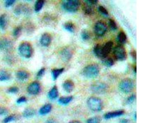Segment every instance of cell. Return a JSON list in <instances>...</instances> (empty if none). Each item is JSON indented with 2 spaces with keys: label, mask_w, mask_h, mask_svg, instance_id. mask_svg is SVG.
<instances>
[{
  "label": "cell",
  "mask_w": 165,
  "mask_h": 123,
  "mask_svg": "<svg viewBox=\"0 0 165 123\" xmlns=\"http://www.w3.org/2000/svg\"><path fill=\"white\" fill-rule=\"evenodd\" d=\"M16 115L14 114H11L9 115V116L6 117L3 120V123H8L15 120L16 119Z\"/></svg>",
  "instance_id": "32"
},
{
  "label": "cell",
  "mask_w": 165,
  "mask_h": 123,
  "mask_svg": "<svg viewBox=\"0 0 165 123\" xmlns=\"http://www.w3.org/2000/svg\"><path fill=\"white\" fill-rule=\"evenodd\" d=\"M108 85L103 82H97L91 85V90L92 92L96 94H102L108 90Z\"/></svg>",
  "instance_id": "6"
},
{
  "label": "cell",
  "mask_w": 165,
  "mask_h": 123,
  "mask_svg": "<svg viewBox=\"0 0 165 123\" xmlns=\"http://www.w3.org/2000/svg\"><path fill=\"white\" fill-rule=\"evenodd\" d=\"M64 89L67 93H71L74 88V84L71 80H66L63 84Z\"/></svg>",
  "instance_id": "17"
},
{
  "label": "cell",
  "mask_w": 165,
  "mask_h": 123,
  "mask_svg": "<svg viewBox=\"0 0 165 123\" xmlns=\"http://www.w3.org/2000/svg\"><path fill=\"white\" fill-rule=\"evenodd\" d=\"M13 42L8 38H3L0 40V49L4 51H9L13 47Z\"/></svg>",
  "instance_id": "11"
},
{
  "label": "cell",
  "mask_w": 165,
  "mask_h": 123,
  "mask_svg": "<svg viewBox=\"0 0 165 123\" xmlns=\"http://www.w3.org/2000/svg\"><path fill=\"white\" fill-rule=\"evenodd\" d=\"M64 28L67 31L70 32V33L74 32L75 29V26L74 24L70 21L65 23L64 24Z\"/></svg>",
  "instance_id": "24"
},
{
  "label": "cell",
  "mask_w": 165,
  "mask_h": 123,
  "mask_svg": "<svg viewBox=\"0 0 165 123\" xmlns=\"http://www.w3.org/2000/svg\"><path fill=\"white\" fill-rule=\"evenodd\" d=\"M29 74L25 70H20L16 73V77L20 81H25L29 77Z\"/></svg>",
  "instance_id": "18"
},
{
  "label": "cell",
  "mask_w": 165,
  "mask_h": 123,
  "mask_svg": "<svg viewBox=\"0 0 165 123\" xmlns=\"http://www.w3.org/2000/svg\"><path fill=\"white\" fill-rule=\"evenodd\" d=\"M136 70H137L136 66L134 68V71L136 73Z\"/></svg>",
  "instance_id": "47"
},
{
  "label": "cell",
  "mask_w": 165,
  "mask_h": 123,
  "mask_svg": "<svg viewBox=\"0 0 165 123\" xmlns=\"http://www.w3.org/2000/svg\"><path fill=\"white\" fill-rule=\"evenodd\" d=\"M28 92L32 95H37L41 91V85L37 81L31 83L28 87Z\"/></svg>",
  "instance_id": "10"
},
{
  "label": "cell",
  "mask_w": 165,
  "mask_h": 123,
  "mask_svg": "<svg viewBox=\"0 0 165 123\" xmlns=\"http://www.w3.org/2000/svg\"><path fill=\"white\" fill-rule=\"evenodd\" d=\"M46 123H56L55 121L53 119H48L46 122Z\"/></svg>",
  "instance_id": "45"
},
{
  "label": "cell",
  "mask_w": 165,
  "mask_h": 123,
  "mask_svg": "<svg viewBox=\"0 0 165 123\" xmlns=\"http://www.w3.org/2000/svg\"><path fill=\"white\" fill-rule=\"evenodd\" d=\"M99 11L101 14L105 16H108L109 15L108 11L104 8V7L102 6H100L98 8Z\"/></svg>",
  "instance_id": "35"
},
{
  "label": "cell",
  "mask_w": 165,
  "mask_h": 123,
  "mask_svg": "<svg viewBox=\"0 0 165 123\" xmlns=\"http://www.w3.org/2000/svg\"><path fill=\"white\" fill-rule=\"evenodd\" d=\"M36 114V111L32 107H27L23 112L24 117L25 118H31L34 116Z\"/></svg>",
  "instance_id": "20"
},
{
  "label": "cell",
  "mask_w": 165,
  "mask_h": 123,
  "mask_svg": "<svg viewBox=\"0 0 165 123\" xmlns=\"http://www.w3.org/2000/svg\"><path fill=\"white\" fill-rule=\"evenodd\" d=\"M131 56L132 58H133L134 59H135V60H136V52L135 50H132V51H131Z\"/></svg>",
  "instance_id": "43"
},
{
  "label": "cell",
  "mask_w": 165,
  "mask_h": 123,
  "mask_svg": "<svg viewBox=\"0 0 165 123\" xmlns=\"http://www.w3.org/2000/svg\"><path fill=\"white\" fill-rule=\"evenodd\" d=\"M20 54L24 58H28L32 56V48L30 44L27 42H24L20 44L18 48Z\"/></svg>",
  "instance_id": "5"
},
{
  "label": "cell",
  "mask_w": 165,
  "mask_h": 123,
  "mask_svg": "<svg viewBox=\"0 0 165 123\" xmlns=\"http://www.w3.org/2000/svg\"><path fill=\"white\" fill-rule=\"evenodd\" d=\"M100 121L99 118L95 117L88 119L87 121V123H99Z\"/></svg>",
  "instance_id": "36"
},
{
  "label": "cell",
  "mask_w": 165,
  "mask_h": 123,
  "mask_svg": "<svg viewBox=\"0 0 165 123\" xmlns=\"http://www.w3.org/2000/svg\"><path fill=\"white\" fill-rule=\"evenodd\" d=\"M98 2L97 1H85L84 6V10L85 14L87 15H91L93 13L94 11V5H96Z\"/></svg>",
  "instance_id": "9"
},
{
  "label": "cell",
  "mask_w": 165,
  "mask_h": 123,
  "mask_svg": "<svg viewBox=\"0 0 165 123\" xmlns=\"http://www.w3.org/2000/svg\"><path fill=\"white\" fill-rule=\"evenodd\" d=\"M73 96H69L66 97H61L59 99V103L62 105H67L69 103L73 100Z\"/></svg>",
  "instance_id": "27"
},
{
  "label": "cell",
  "mask_w": 165,
  "mask_h": 123,
  "mask_svg": "<svg viewBox=\"0 0 165 123\" xmlns=\"http://www.w3.org/2000/svg\"><path fill=\"white\" fill-rule=\"evenodd\" d=\"M118 39L119 42L121 44L126 43L127 42V38L124 32L121 31L119 33L118 36Z\"/></svg>",
  "instance_id": "28"
},
{
  "label": "cell",
  "mask_w": 165,
  "mask_h": 123,
  "mask_svg": "<svg viewBox=\"0 0 165 123\" xmlns=\"http://www.w3.org/2000/svg\"><path fill=\"white\" fill-rule=\"evenodd\" d=\"M45 69L44 68H42L40 70H39L37 73V77L38 78H41L43 77L44 75L45 72Z\"/></svg>",
  "instance_id": "39"
},
{
  "label": "cell",
  "mask_w": 165,
  "mask_h": 123,
  "mask_svg": "<svg viewBox=\"0 0 165 123\" xmlns=\"http://www.w3.org/2000/svg\"><path fill=\"white\" fill-rule=\"evenodd\" d=\"M134 82L131 78H125L120 83L119 88L121 92L125 93H129L132 92L134 88Z\"/></svg>",
  "instance_id": "4"
},
{
  "label": "cell",
  "mask_w": 165,
  "mask_h": 123,
  "mask_svg": "<svg viewBox=\"0 0 165 123\" xmlns=\"http://www.w3.org/2000/svg\"><path fill=\"white\" fill-rule=\"evenodd\" d=\"M10 74L6 70L0 69V81H8L10 79Z\"/></svg>",
  "instance_id": "23"
},
{
  "label": "cell",
  "mask_w": 165,
  "mask_h": 123,
  "mask_svg": "<svg viewBox=\"0 0 165 123\" xmlns=\"http://www.w3.org/2000/svg\"><path fill=\"white\" fill-rule=\"evenodd\" d=\"M136 99V96L135 95H132L128 98L126 103L127 104H131L135 101Z\"/></svg>",
  "instance_id": "41"
},
{
  "label": "cell",
  "mask_w": 165,
  "mask_h": 123,
  "mask_svg": "<svg viewBox=\"0 0 165 123\" xmlns=\"http://www.w3.org/2000/svg\"><path fill=\"white\" fill-rule=\"evenodd\" d=\"M30 12L29 8L24 5H18L14 9V13L16 15H28Z\"/></svg>",
  "instance_id": "12"
},
{
  "label": "cell",
  "mask_w": 165,
  "mask_h": 123,
  "mask_svg": "<svg viewBox=\"0 0 165 123\" xmlns=\"http://www.w3.org/2000/svg\"><path fill=\"white\" fill-rule=\"evenodd\" d=\"M15 2V0H7L5 2V6L6 8H9L13 5Z\"/></svg>",
  "instance_id": "38"
},
{
  "label": "cell",
  "mask_w": 165,
  "mask_h": 123,
  "mask_svg": "<svg viewBox=\"0 0 165 123\" xmlns=\"http://www.w3.org/2000/svg\"><path fill=\"white\" fill-rule=\"evenodd\" d=\"M22 33V28L20 26H18L14 28L13 31V35L14 38H18L20 37Z\"/></svg>",
  "instance_id": "31"
},
{
  "label": "cell",
  "mask_w": 165,
  "mask_h": 123,
  "mask_svg": "<svg viewBox=\"0 0 165 123\" xmlns=\"http://www.w3.org/2000/svg\"><path fill=\"white\" fill-rule=\"evenodd\" d=\"M81 36L82 39L84 41L88 40L91 38V35L87 31L84 30L81 32Z\"/></svg>",
  "instance_id": "30"
},
{
  "label": "cell",
  "mask_w": 165,
  "mask_h": 123,
  "mask_svg": "<svg viewBox=\"0 0 165 123\" xmlns=\"http://www.w3.org/2000/svg\"><path fill=\"white\" fill-rule=\"evenodd\" d=\"M80 6V2L77 0H66L62 3L63 9L67 12L74 13L77 11Z\"/></svg>",
  "instance_id": "2"
},
{
  "label": "cell",
  "mask_w": 165,
  "mask_h": 123,
  "mask_svg": "<svg viewBox=\"0 0 165 123\" xmlns=\"http://www.w3.org/2000/svg\"><path fill=\"white\" fill-rule=\"evenodd\" d=\"M44 4V1L43 0H39L37 1L34 6V10L36 12H39L42 9Z\"/></svg>",
  "instance_id": "29"
},
{
  "label": "cell",
  "mask_w": 165,
  "mask_h": 123,
  "mask_svg": "<svg viewBox=\"0 0 165 123\" xmlns=\"http://www.w3.org/2000/svg\"><path fill=\"white\" fill-rule=\"evenodd\" d=\"M87 104L89 108L93 111H100L102 108V101L97 97L92 96L89 98L87 100Z\"/></svg>",
  "instance_id": "3"
},
{
  "label": "cell",
  "mask_w": 165,
  "mask_h": 123,
  "mask_svg": "<svg viewBox=\"0 0 165 123\" xmlns=\"http://www.w3.org/2000/svg\"><path fill=\"white\" fill-rule=\"evenodd\" d=\"M60 54L62 60L65 62H67L72 58L73 51L69 48H65L61 51Z\"/></svg>",
  "instance_id": "13"
},
{
  "label": "cell",
  "mask_w": 165,
  "mask_h": 123,
  "mask_svg": "<svg viewBox=\"0 0 165 123\" xmlns=\"http://www.w3.org/2000/svg\"><path fill=\"white\" fill-rule=\"evenodd\" d=\"M69 123H82L81 122L78 120H72L70 121Z\"/></svg>",
  "instance_id": "46"
},
{
  "label": "cell",
  "mask_w": 165,
  "mask_h": 123,
  "mask_svg": "<svg viewBox=\"0 0 165 123\" xmlns=\"http://www.w3.org/2000/svg\"><path fill=\"white\" fill-rule=\"evenodd\" d=\"M114 57L117 60L124 61L127 58V52L125 48L122 45L117 46L114 51Z\"/></svg>",
  "instance_id": "7"
},
{
  "label": "cell",
  "mask_w": 165,
  "mask_h": 123,
  "mask_svg": "<svg viewBox=\"0 0 165 123\" xmlns=\"http://www.w3.org/2000/svg\"><path fill=\"white\" fill-rule=\"evenodd\" d=\"M108 27L106 24L103 21H99L95 24L94 30L95 34L98 36L104 35L106 32Z\"/></svg>",
  "instance_id": "8"
},
{
  "label": "cell",
  "mask_w": 165,
  "mask_h": 123,
  "mask_svg": "<svg viewBox=\"0 0 165 123\" xmlns=\"http://www.w3.org/2000/svg\"><path fill=\"white\" fill-rule=\"evenodd\" d=\"M64 71V68L61 69H56L53 70L52 71V75L54 80H56L58 78L59 76L62 74Z\"/></svg>",
  "instance_id": "25"
},
{
  "label": "cell",
  "mask_w": 165,
  "mask_h": 123,
  "mask_svg": "<svg viewBox=\"0 0 165 123\" xmlns=\"http://www.w3.org/2000/svg\"><path fill=\"white\" fill-rule=\"evenodd\" d=\"M110 27L112 30L115 31L117 29V26L115 21L113 19H110L109 20Z\"/></svg>",
  "instance_id": "34"
},
{
  "label": "cell",
  "mask_w": 165,
  "mask_h": 123,
  "mask_svg": "<svg viewBox=\"0 0 165 123\" xmlns=\"http://www.w3.org/2000/svg\"><path fill=\"white\" fill-rule=\"evenodd\" d=\"M113 46V42L109 41L106 43L103 47H102V58L103 59L106 58L109 55L112 49Z\"/></svg>",
  "instance_id": "14"
},
{
  "label": "cell",
  "mask_w": 165,
  "mask_h": 123,
  "mask_svg": "<svg viewBox=\"0 0 165 123\" xmlns=\"http://www.w3.org/2000/svg\"><path fill=\"white\" fill-rule=\"evenodd\" d=\"M19 91V88L17 87H11L8 89V93L11 94H17L18 92Z\"/></svg>",
  "instance_id": "37"
},
{
  "label": "cell",
  "mask_w": 165,
  "mask_h": 123,
  "mask_svg": "<svg viewBox=\"0 0 165 123\" xmlns=\"http://www.w3.org/2000/svg\"><path fill=\"white\" fill-rule=\"evenodd\" d=\"M104 65L108 67H111L114 65V62L111 58H108L104 61Z\"/></svg>",
  "instance_id": "33"
},
{
  "label": "cell",
  "mask_w": 165,
  "mask_h": 123,
  "mask_svg": "<svg viewBox=\"0 0 165 123\" xmlns=\"http://www.w3.org/2000/svg\"><path fill=\"white\" fill-rule=\"evenodd\" d=\"M102 47L100 44H97L94 48V52L96 56L98 57V58H102Z\"/></svg>",
  "instance_id": "26"
},
{
  "label": "cell",
  "mask_w": 165,
  "mask_h": 123,
  "mask_svg": "<svg viewBox=\"0 0 165 123\" xmlns=\"http://www.w3.org/2000/svg\"><path fill=\"white\" fill-rule=\"evenodd\" d=\"M100 73L99 67L97 64H91L85 67L82 74L88 78H94L97 77Z\"/></svg>",
  "instance_id": "1"
},
{
  "label": "cell",
  "mask_w": 165,
  "mask_h": 123,
  "mask_svg": "<svg viewBox=\"0 0 165 123\" xmlns=\"http://www.w3.org/2000/svg\"><path fill=\"white\" fill-rule=\"evenodd\" d=\"M120 123H129V121L128 119H121L120 120Z\"/></svg>",
  "instance_id": "44"
},
{
  "label": "cell",
  "mask_w": 165,
  "mask_h": 123,
  "mask_svg": "<svg viewBox=\"0 0 165 123\" xmlns=\"http://www.w3.org/2000/svg\"><path fill=\"white\" fill-rule=\"evenodd\" d=\"M52 38L51 36L49 33H45L43 34L41 37L40 43L42 46L45 47H47L51 43Z\"/></svg>",
  "instance_id": "15"
},
{
  "label": "cell",
  "mask_w": 165,
  "mask_h": 123,
  "mask_svg": "<svg viewBox=\"0 0 165 123\" xmlns=\"http://www.w3.org/2000/svg\"><path fill=\"white\" fill-rule=\"evenodd\" d=\"M124 113V110H116L115 111L110 112L104 114V119H109L121 116Z\"/></svg>",
  "instance_id": "16"
},
{
  "label": "cell",
  "mask_w": 165,
  "mask_h": 123,
  "mask_svg": "<svg viewBox=\"0 0 165 123\" xmlns=\"http://www.w3.org/2000/svg\"><path fill=\"white\" fill-rule=\"evenodd\" d=\"M58 95V91L57 87L56 86L53 87L48 93V96H49V99L52 100H55L57 98Z\"/></svg>",
  "instance_id": "19"
},
{
  "label": "cell",
  "mask_w": 165,
  "mask_h": 123,
  "mask_svg": "<svg viewBox=\"0 0 165 123\" xmlns=\"http://www.w3.org/2000/svg\"><path fill=\"white\" fill-rule=\"evenodd\" d=\"M27 101V99L25 96H21L20 98H19L18 99L17 101V103L18 104H20L22 103H23L26 102Z\"/></svg>",
  "instance_id": "42"
},
{
  "label": "cell",
  "mask_w": 165,
  "mask_h": 123,
  "mask_svg": "<svg viewBox=\"0 0 165 123\" xmlns=\"http://www.w3.org/2000/svg\"><path fill=\"white\" fill-rule=\"evenodd\" d=\"M8 19L6 14H3L0 16V28L2 30H5L7 27Z\"/></svg>",
  "instance_id": "22"
},
{
  "label": "cell",
  "mask_w": 165,
  "mask_h": 123,
  "mask_svg": "<svg viewBox=\"0 0 165 123\" xmlns=\"http://www.w3.org/2000/svg\"><path fill=\"white\" fill-rule=\"evenodd\" d=\"M52 106L50 104H46L42 106L39 110V113L41 115H45L51 111Z\"/></svg>",
  "instance_id": "21"
},
{
  "label": "cell",
  "mask_w": 165,
  "mask_h": 123,
  "mask_svg": "<svg viewBox=\"0 0 165 123\" xmlns=\"http://www.w3.org/2000/svg\"><path fill=\"white\" fill-rule=\"evenodd\" d=\"M8 113V110L6 107L0 106V116L6 115Z\"/></svg>",
  "instance_id": "40"
}]
</instances>
